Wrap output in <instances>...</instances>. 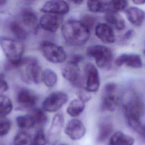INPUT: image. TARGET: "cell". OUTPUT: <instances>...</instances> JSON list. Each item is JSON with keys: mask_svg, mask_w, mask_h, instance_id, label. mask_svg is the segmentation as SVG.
Instances as JSON below:
<instances>
[{"mask_svg": "<svg viewBox=\"0 0 145 145\" xmlns=\"http://www.w3.org/2000/svg\"><path fill=\"white\" fill-rule=\"evenodd\" d=\"M10 29L12 34L19 40H24L27 37V32L22 25L16 20H13L10 23Z\"/></svg>", "mask_w": 145, "mask_h": 145, "instance_id": "cb8c5ba5", "label": "cell"}, {"mask_svg": "<svg viewBox=\"0 0 145 145\" xmlns=\"http://www.w3.org/2000/svg\"><path fill=\"white\" fill-rule=\"evenodd\" d=\"M125 14L128 21L133 25L140 26L145 20V12L140 8L131 6L125 10Z\"/></svg>", "mask_w": 145, "mask_h": 145, "instance_id": "9a60e30c", "label": "cell"}, {"mask_svg": "<svg viewBox=\"0 0 145 145\" xmlns=\"http://www.w3.org/2000/svg\"><path fill=\"white\" fill-rule=\"evenodd\" d=\"M61 33L65 40L70 45L81 46L89 39L90 30L79 20L69 19L61 26Z\"/></svg>", "mask_w": 145, "mask_h": 145, "instance_id": "7a4b0ae2", "label": "cell"}, {"mask_svg": "<svg viewBox=\"0 0 145 145\" xmlns=\"http://www.w3.org/2000/svg\"><path fill=\"white\" fill-rule=\"evenodd\" d=\"M70 10L69 5L64 1L53 0L46 2L40 8L45 14L62 15L67 14Z\"/></svg>", "mask_w": 145, "mask_h": 145, "instance_id": "30bf717a", "label": "cell"}, {"mask_svg": "<svg viewBox=\"0 0 145 145\" xmlns=\"http://www.w3.org/2000/svg\"><path fill=\"white\" fill-rule=\"evenodd\" d=\"M136 5H144L145 4V0H133L132 1Z\"/></svg>", "mask_w": 145, "mask_h": 145, "instance_id": "60d3db41", "label": "cell"}, {"mask_svg": "<svg viewBox=\"0 0 145 145\" xmlns=\"http://www.w3.org/2000/svg\"><path fill=\"white\" fill-rule=\"evenodd\" d=\"M40 48L44 57L52 63H62L66 59V53L64 49L51 41L47 40L42 41Z\"/></svg>", "mask_w": 145, "mask_h": 145, "instance_id": "8992f818", "label": "cell"}, {"mask_svg": "<svg viewBox=\"0 0 145 145\" xmlns=\"http://www.w3.org/2000/svg\"><path fill=\"white\" fill-rule=\"evenodd\" d=\"M46 139L44 131L42 129H40L35 133L32 145H46Z\"/></svg>", "mask_w": 145, "mask_h": 145, "instance_id": "d6a6232c", "label": "cell"}, {"mask_svg": "<svg viewBox=\"0 0 145 145\" xmlns=\"http://www.w3.org/2000/svg\"><path fill=\"white\" fill-rule=\"evenodd\" d=\"M64 126V117L62 113H57L54 115L52 121L49 131L50 138L57 137L61 132Z\"/></svg>", "mask_w": 145, "mask_h": 145, "instance_id": "ffe728a7", "label": "cell"}, {"mask_svg": "<svg viewBox=\"0 0 145 145\" xmlns=\"http://www.w3.org/2000/svg\"><path fill=\"white\" fill-rule=\"evenodd\" d=\"M13 144L14 145H32L31 135L26 131H20L14 137Z\"/></svg>", "mask_w": 145, "mask_h": 145, "instance_id": "f1b7e54d", "label": "cell"}, {"mask_svg": "<svg viewBox=\"0 0 145 145\" xmlns=\"http://www.w3.org/2000/svg\"><path fill=\"white\" fill-rule=\"evenodd\" d=\"M62 75L66 80L74 85H77L79 84L80 78V71L78 64L68 62L62 69Z\"/></svg>", "mask_w": 145, "mask_h": 145, "instance_id": "5bb4252c", "label": "cell"}, {"mask_svg": "<svg viewBox=\"0 0 145 145\" xmlns=\"http://www.w3.org/2000/svg\"><path fill=\"white\" fill-rule=\"evenodd\" d=\"M68 99L67 94L62 91L52 92L44 100L42 109L48 112H57L67 102Z\"/></svg>", "mask_w": 145, "mask_h": 145, "instance_id": "52a82bcc", "label": "cell"}, {"mask_svg": "<svg viewBox=\"0 0 145 145\" xmlns=\"http://www.w3.org/2000/svg\"><path fill=\"white\" fill-rule=\"evenodd\" d=\"M13 108L12 103L9 97L0 95V116H6L10 114Z\"/></svg>", "mask_w": 145, "mask_h": 145, "instance_id": "83f0119b", "label": "cell"}, {"mask_svg": "<svg viewBox=\"0 0 145 145\" xmlns=\"http://www.w3.org/2000/svg\"><path fill=\"white\" fill-rule=\"evenodd\" d=\"M83 59V57L81 54H75L71 56L69 62L75 63V64H79L80 62H81Z\"/></svg>", "mask_w": 145, "mask_h": 145, "instance_id": "74e56055", "label": "cell"}, {"mask_svg": "<svg viewBox=\"0 0 145 145\" xmlns=\"http://www.w3.org/2000/svg\"><path fill=\"white\" fill-rule=\"evenodd\" d=\"M117 85L114 82H108L106 83L104 87V93H114L116 90Z\"/></svg>", "mask_w": 145, "mask_h": 145, "instance_id": "8d00e7d4", "label": "cell"}, {"mask_svg": "<svg viewBox=\"0 0 145 145\" xmlns=\"http://www.w3.org/2000/svg\"><path fill=\"white\" fill-rule=\"evenodd\" d=\"M115 63L119 67L125 65L133 69H140L143 66L140 56L135 53H122L116 58Z\"/></svg>", "mask_w": 145, "mask_h": 145, "instance_id": "7c38bea8", "label": "cell"}, {"mask_svg": "<svg viewBox=\"0 0 145 145\" xmlns=\"http://www.w3.org/2000/svg\"><path fill=\"white\" fill-rule=\"evenodd\" d=\"M128 5L127 1H107V11L118 13L126 10ZM106 11V12H107Z\"/></svg>", "mask_w": 145, "mask_h": 145, "instance_id": "f546056e", "label": "cell"}, {"mask_svg": "<svg viewBox=\"0 0 145 145\" xmlns=\"http://www.w3.org/2000/svg\"><path fill=\"white\" fill-rule=\"evenodd\" d=\"M0 46L9 62L18 67L23 59L24 51V46L22 42L2 36L0 37Z\"/></svg>", "mask_w": 145, "mask_h": 145, "instance_id": "277c9868", "label": "cell"}, {"mask_svg": "<svg viewBox=\"0 0 145 145\" xmlns=\"http://www.w3.org/2000/svg\"><path fill=\"white\" fill-rule=\"evenodd\" d=\"M16 122L18 126L22 129H29L35 125V123L30 114L21 115L16 117Z\"/></svg>", "mask_w": 145, "mask_h": 145, "instance_id": "d4e9b609", "label": "cell"}, {"mask_svg": "<svg viewBox=\"0 0 145 145\" xmlns=\"http://www.w3.org/2000/svg\"><path fill=\"white\" fill-rule=\"evenodd\" d=\"M134 31L133 29H129L127 31L125 32V33L123 35V37L126 40H129L134 35Z\"/></svg>", "mask_w": 145, "mask_h": 145, "instance_id": "f35d334b", "label": "cell"}, {"mask_svg": "<svg viewBox=\"0 0 145 145\" xmlns=\"http://www.w3.org/2000/svg\"><path fill=\"white\" fill-rule=\"evenodd\" d=\"M22 80L27 83L39 84L42 82L43 72L37 59L32 58H23L19 65Z\"/></svg>", "mask_w": 145, "mask_h": 145, "instance_id": "3957f363", "label": "cell"}, {"mask_svg": "<svg viewBox=\"0 0 145 145\" xmlns=\"http://www.w3.org/2000/svg\"><path fill=\"white\" fill-rule=\"evenodd\" d=\"M86 127L83 123L78 119L70 120L64 129V132L70 139L73 140H79L82 138L86 133Z\"/></svg>", "mask_w": 145, "mask_h": 145, "instance_id": "9c48e42d", "label": "cell"}, {"mask_svg": "<svg viewBox=\"0 0 145 145\" xmlns=\"http://www.w3.org/2000/svg\"><path fill=\"white\" fill-rule=\"evenodd\" d=\"M138 133L140 134L142 139L143 140V141L145 142V124L142 125L141 127L138 131Z\"/></svg>", "mask_w": 145, "mask_h": 145, "instance_id": "ab89813d", "label": "cell"}, {"mask_svg": "<svg viewBox=\"0 0 145 145\" xmlns=\"http://www.w3.org/2000/svg\"><path fill=\"white\" fill-rule=\"evenodd\" d=\"M85 103L78 98L72 99L68 105L66 112L71 117L79 116L85 109Z\"/></svg>", "mask_w": 145, "mask_h": 145, "instance_id": "7402d4cb", "label": "cell"}, {"mask_svg": "<svg viewBox=\"0 0 145 145\" xmlns=\"http://www.w3.org/2000/svg\"><path fill=\"white\" fill-rule=\"evenodd\" d=\"M96 37L103 43L112 44L115 42V34L112 27L104 23H98L95 28Z\"/></svg>", "mask_w": 145, "mask_h": 145, "instance_id": "4fadbf2b", "label": "cell"}, {"mask_svg": "<svg viewBox=\"0 0 145 145\" xmlns=\"http://www.w3.org/2000/svg\"><path fill=\"white\" fill-rule=\"evenodd\" d=\"M86 53L87 56L95 59L99 67L105 70L111 68L113 54L109 48L102 45H91L87 47Z\"/></svg>", "mask_w": 145, "mask_h": 145, "instance_id": "5b68a950", "label": "cell"}, {"mask_svg": "<svg viewBox=\"0 0 145 145\" xmlns=\"http://www.w3.org/2000/svg\"><path fill=\"white\" fill-rule=\"evenodd\" d=\"M120 102L118 96L114 93H104L101 99V108L103 111H114Z\"/></svg>", "mask_w": 145, "mask_h": 145, "instance_id": "ac0fdd59", "label": "cell"}, {"mask_svg": "<svg viewBox=\"0 0 145 145\" xmlns=\"http://www.w3.org/2000/svg\"><path fill=\"white\" fill-rule=\"evenodd\" d=\"M29 114L32 116L35 124L42 125L48 121V117L45 111L42 109L35 108Z\"/></svg>", "mask_w": 145, "mask_h": 145, "instance_id": "4dcf8cb0", "label": "cell"}, {"mask_svg": "<svg viewBox=\"0 0 145 145\" xmlns=\"http://www.w3.org/2000/svg\"><path fill=\"white\" fill-rule=\"evenodd\" d=\"M143 54H145V49H144V50H143Z\"/></svg>", "mask_w": 145, "mask_h": 145, "instance_id": "f6af8a7d", "label": "cell"}, {"mask_svg": "<svg viewBox=\"0 0 145 145\" xmlns=\"http://www.w3.org/2000/svg\"><path fill=\"white\" fill-rule=\"evenodd\" d=\"M8 89V85L5 80V75L0 73V95H3Z\"/></svg>", "mask_w": 145, "mask_h": 145, "instance_id": "d590c367", "label": "cell"}, {"mask_svg": "<svg viewBox=\"0 0 145 145\" xmlns=\"http://www.w3.org/2000/svg\"><path fill=\"white\" fill-rule=\"evenodd\" d=\"M80 22L90 30L93 26L95 22V19L89 15H84Z\"/></svg>", "mask_w": 145, "mask_h": 145, "instance_id": "e575fe53", "label": "cell"}, {"mask_svg": "<svg viewBox=\"0 0 145 145\" xmlns=\"http://www.w3.org/2000/svg\"><path fill=\"white\" fill-rule=\"evenodd\" d=\"M54 145H68V144H66V143H65L61 142V143H56Z\"/></svg>", "mask_w": 145, "mask_h": 145, "instance_id": "ee69618b", "label": "cell"}, {"mask_svg": "<svg viewBox=\"0 0 145 145\" xmlns=\"http://www.w3.org/2000/svg\"><path fill=\"white\" fill-rule=\"evenodd\" d=\"M88 10L92 12H106L107 11V1H88L87 2Z\"/></svg>", "mask_w": 145, "mask_h": 145, "instance_id": "484cf974", "label": "cell"}, {"mask_svg": "<svg viewBox=\"0 0 145 145\" xmlns=\"http://www.w3.org/2000/svg\"><path fill=\"white\" fill-rule=\"evenodd\" d=\"M122 107L128 125L131 129L138 132L142 125L140 118L145 109L143 101L138 95L131 92L125 96Z\"/></svg>", "mask_w": 145, "mask_h": 145, "instance_id": "6da1fadb", "label": "cell"}, {"mask_svg": "<svg viewBox=\"0 0 145 145\" xmlns=\"http://www.w3.org/2000/svg\"><path fill=\"white\" fill-rule=\"evenodd\" d=\"M104 19L118 31H122L125 27V20L118 13L107 11L104 15Z\"/></svg>", "mask_w": 145, "mask_h": 145, "instance_id": "44dd1931", "label": "cell"}, {"mask_svg": "<svg viewBox=\"0 0 145 145\" xmlns=\"http://www.w3.org/2000/svg\"><path fill=\"white\" fill-rule=\"evenodd\" d=\"M134 139L122 131H116L113 133L109 141V145H133Z\"/></svg>", "mask_w": 145, "mask_h": 145, "instance_id": "d6986e66", "label": "cell"}, {"mask_svg": "<svg viewBox=\"0 0 145 145\" xmlns=\"http://www.w3.org/2000/svg\"><path fill=\"white\" fill-rule=\"evenodd\" d=\"M113 126L110 122H104L101 123L99 128L97 136V142L102 143L104 142L112 133Z\"/></svg>", "mask_w": 145, "mask_h": 145, "instance_id": "603a6c76", "label": "cell"}, {"mask_svg": "<svg viewBox=\"0 0 145 145\" xmlns=\"http://www.w3.org/2000/svg\"><path fill=\"white\" fill-rule=\"evenodd\" d=\"M57 75L53 70L50 69H46L44 71L42 82L46 87L49 88L54 87L57 83Z\"/></svg>", "mask_w": 145, "mask_h": 145, "instance_id": "4316f807", "label": "cell"}, {"mask_svg": "<svg viewBox=\"0 0 145 145\" xmlns=\"http://www.w3.org/2000/svg\"><path fill=\"white\" fill-rule=\"evenodd\" d=\"M11 127L10 120L6 116H0V137L7 135L10 130Z\"/></svg>", "mask_w": 145, "mask_h": 145, "instance_id": "1f68e13d", "label": "cell"}, {"mask_svg": "<svg viewBox=\"0 0 145 145\" xmlns=\"http://www.w3.org/2000/svg\"><path fill=\"white\" fill-rule=\"evenodd\" d=\"M83 2V1H72V3H74L76 5H81Z\"/></svg>", "mask_w": 145, "mask_h": 145, "instance_id": "7bdbcfd3", "label": "cell"}, {"mask_svg": "<svg viewBox=\"0 0 145 145\" xmlns=\"http://www.w3.org/2000/svg\"><path fill=\"white\" fill-rule=\"evenodd\" d=\"M22 21L23 24L34 31L37 28V16L31 8H24L21 13Z\"/></svg>", "mask_w": 145, "mask_h": 145, "instance_id": "e0dca14e", "label": "cell"}, {"mask_svg": "<svg viewBox=\"0 0 145 145\" xmlns=\"http://www.w3.org/2000/svg\"><path fill=\"white\" fill-rule=\"evenodd\" d=\"M7 3L6 1L5 0H0V7L2 6H3L4 5H6V3Z\"/></svg>", "mask_w": 145, "mask_h": 145, "instance_id": "b9f144b4", "label": "cell"}, {"mask_svg": "<svg viewBox=\"0 0 145 145\" xmlns=\"http://www.w3.org/2000/svg\"><path fill=\"white\" fill-rule=\"evenodd\" d=\"M86 88L91 93L96 92L100 86V78L96 67L91 63H88L85 66Z\"/></svg>", "mask_w": 145, "mask_h": 145, "instance_id": "ba28073f", "label": "cell"}, {"mask_svg": "<svg viewBox=\"0 0 145 145\" xmlns=\"http://www.w3.org/2000/svg\"><path fill=\"white\" fill-rule=\"evenodd\" d=\"M16 100L18 103L24 108H31L37 102L36 96L26 89H22L18 92Z\"/></svg>", "mask_w": 145, "mask_h": 145, "instance_id": "2e32d148", "label": "cell"}, {"mask_svg": "<svg viewBox=\"0 0 145 145\" xmlns=\"http://www.w3.org/2000/svg\"><path fill=\"white\" fill-rule=\"evenodd\" d=\"M78 98L83 101L84 103L89 101L91 98V93L89 92L86 87H80L77 92Z\"/></svg>", "mask_w": 145, "mask_h": 145, "instance_id": "836d02e7", "label": "cell"}, {"mask_svg": "<svg viewBox=\"0 0 145 145\" xmlns=\"http://www.w3.org/2000/svg\"><path fill=\"white\" fill-rule=\"evenodd\" d=\"M62 22L63 18L61 15L45 14L41 17L39 20V24L44 30L54 33L58 30Z\"/></svg>", "mask_w": 145, "mask_h": 145, "instance_id": "8fae6325", "label": "cell"}]
</instances>
